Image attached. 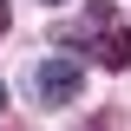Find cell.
<instances>
[{"label":"cell","mask_w":131,"mask_h":131,"mask_svg":"<svg viewBox=\"0 0 131 131\" xmlns=\"http://www.w3.org/2000/svg\"><path fill=\"white\" fill-rule=\"evenodd\" d=\"M26 85H33V105H46V112H52V105H72V98H79L85 66L59 52V59H39V66H33V79H26Z\"/></svg>","instance_id":"cell-1"},{"label":"cell","mask_w":131,"mask_h":131,"mask_svg":"<svg viewBox=\"0 0 131 131\" xmlns=\"http://www.w3.org/2000/svg\"><path fill=\"white\" fill-rule=\"evenodd\" d=\"M98 66H105V72H125V66H131V33L125 26H112V33H98Z\"/></svg>","instance_id":"cell-2"},{"label":"cell","mask_w":131,"mask_h":131,"mask_svg":"<svg viewBox=\"0 0 131 131\" xmlns=\"http://www.w3.org/2000/svg\"><path fill=\"white\" fill-rule=\"evenodd\" d=\"M7 26H13V7H7V0H0V33H7Z\"/></svg>","instance_id":"cell-3"},{"label":"cell","mask_w":131,"mask_h":131,"mask_svg":"<svg viewBox=\"0 0 131 131\" xmlns=\"http://www.w3.org/2000/svg\"><path fill=\"white\" fill-rule=\"evenodd\" d=\"M0 105H7V85H0Z\"/></svg>","instance_id":"cell-4"}]
</instances>
